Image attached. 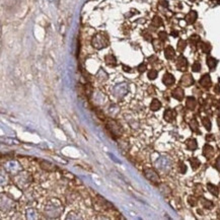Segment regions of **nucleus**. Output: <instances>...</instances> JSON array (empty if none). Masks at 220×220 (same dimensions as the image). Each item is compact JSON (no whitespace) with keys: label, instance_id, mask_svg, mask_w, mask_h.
Wrapping results in <instances>:
<instances>
[{"label":"nucleus","instance_id":"f257e3e1","mask_svg":"<svg viewBox=\"0 0 220 220\" xmlns=\"http://www.w3.org/2000/svg\"><path fill=\"white\" fill-rule=\"evenodd\" d=\"M91 45H92L93 48H95L97 50H100V49L106 48L109 45L108 37L102 33L97 34V35L92 38V40H91Z\"/></svg>","mask_w":220,"mask_h":220},{"label":"nucleus","instance_id":"f03ea898","mask_svg":"<svg viewBox=\"0 0 220 220\" xmlns=\"http://www.w3.org/2000/svg\"><path fill=\"white\" fill-rule=\"evenodd\" d=\"M114 95L119 99H122L123 97H125L126 93L128 92V86L126 83H121V84H118L114 87Z\"/></svg>","mask_w":220,"mask_h":220},{"label":"nucleus","instance_id":"7ed1b4c3","mask_svg":"<svg viewBox=\"0 0 220 220\" xmlns=\"http://www.w3.org/2000/svg\"><path fill=\"white\" fill-rule=\"evenodd\" d=\"M106 128L110 130L111 133L115 134V135H120L122 132L121 127L114 120H108V122H106Z\"/></svg>","mask_w":220,"mask_h":220},{"label":"nucleus","instance_id":"20e7f679","mask_svg":"<svg viewBox=\"0 0 220 220\" xmlns=\"http://www.w3.org/2000/svg\"><path fill=\"white\" fill-rule=\"evenodd\" d=\"M144 174L146 177V179H148L149 181H153V183H157L159 181V177L156 172L151 168H146L144 170Z\"/></svg>","mask_w":220,"mask_h":220},{"label":"nucleus","instance_id":"39448f33","mask_svg":"<svg viewBox=\"0 0 220 220\" xmlns=\"http://www.w3.org/2000/svg\"><path fill=\"white\" fill-rule=\"evenodd\" d=\"M177 68L181 71H184L188 68V61L184 56H180L177 61Z\"/></svg>","mask_w":220,"mask_h":220},{"label":"nucleus","instance_id":"423d86ee","mask_svg":"<svg viewBox=\"0 0 220 220\" xmlns=\"http://www.w3.org/2000/svg\"><path fill=\"white\" fill-rule=\"evenodd\" d=\"M200 84H201V86H203L204 88H209V87L211 86V84H212L210 75L205 74L204 76H202V78L200 79Z\"/></svg>","mask_w":220,"mask_h":220},{"label":"nucleus","instance_id":"0eeeda50","mask_svg":"<svg viewBox=\"0 0 220 220\" xmlns=\"http://www.w3.org/2000/svg\"><path fill=\"white\" fill-rule=\"evenodd\" d=\"M177 116V113L176 111L174 110H170V109H168V110H166L165 112H164V120L166 122H172L174 120V118H176Z\"/></svg>","mask_w":220,"mask_h":220},{"label":"nucleus","instance_id":"6e6552de","mask_svg":"<svg viewBox=\"0 0 220 220\" xmlns=\"http://www.w3.org/2000/svg\"><path fill=\"white\" fill-rule=\"evenodd\" d=\"M181 83L184 86H190V85H192L194 83L193 76H192L191 74H186V75H184L183 77H181Z\"/></svg>","mask_w":220,"mask_h":220},{"label":"nucleus","instance_id":"1a4fd4ad","mask_svg":"<svg viewBox=\"0 0 220 220\" xmlns=\"http://www.w3.org/2000/svg\"><path fill=\"white\" fill-rule=\"evenodd\" d=\"M174 81H176V79H174V75L170 74V73H165V74H164V76H163V78H162V82H163L166 86L172 85L174 83Z\"/></svg>","mask_w":220,"mask_h":220},{"label":"nucleus","instance_id":"9d476101","mask_svg":"<svg viewBox=\"0 0 220 220\" xmlns=\"http://www.w3.org/2000/svg\"><path fill=\"white\" fill-rule=\"evenodd\" d=\"M214 154V149H213L212 146H210L209 144H206L204 146V149H203V155L207 158H210V157L213 156Z\"/></svg>","mask_w":220,"mask_h":220},{"label":"nucleus","instance_id":"9b49d317","mask_svg":"<svg viewBox=\"0 0 220 220\" xmlns=\"http://www.w3.org/2000/svg\"><path fill=\"white\" fill-rule=\"evenodd\" d=\"M172 97L178 100H181L184 99V97H185V92H184V90L181 87H178V88H176L172 91Z\"/></svg>","mask_w":220,"mask_h":220},{"label":"nucleus","instance_id":"f8f14e48","mask_svg":"<svg viewBox=\"0 0 220 220\" xmlns=\"http://www.w3.org/2000/svg\"><path fill=\"white\" fill-rule=\"evenodd\" d=\"M197 16H198L197 12L194 11V10H192V11H190L189 13L187 14V16H186V20H187L188 23L191 25V23L195 22L196 20H197Z\"/></svg>","mask_w":220,"mask_h":220},{"label":"nucleus","instance_id":"ddd939ff","mask_svg":"<svg viewBox=\"0 0 220 220\" xmlns=\"http://www.w3.org/2000/svg\"><path fill=\"white\" fill-rule=\"evenodd\" d=\"M164 55H165L166 59L170 60V59H174V55H176V52H174V48H172V46H168V47H166L165 50H164Z\"/></svg>","mask_w":220,"mask_h":220},{"label":"nucleus","instance_id":"4468645a","mask_svg":"<svg viewBox=\"0 0 220 220\" xmlns=\"http://www.w3.org/2000/svg\"><path fill=\"white\" fill-rule=\"evenodd\" d=\"M41 167H42L43 170H47V172H53V170H55L54 165H53L52 163H50V162L45 161V160L41 161Z\"/></svg>","mask_w":220,"mask_h":220},{"label":"nucleus","instance_id":"2eb2a0df","mask_svg":"<svg viewBox=\"0 0 220 220\" xmlns=\"http://www.w3.org/2000/svg\"><path fill=\"white\" fill-rule=\"evenodd\" d=\"M196 104H197V102H196V99H194V97H189L187 99V102H186V106H187L188 109H190V110H194L196 106Z\"/></svg>","mask_w":220,"mask_h":220},{"label":"nucleus","instance_id":"dca6fc26","mask_svg":"<svg viewBox=\"0 0 220 220\" xmlns=\"http://www.w3.org/2000/svg\"><path fill=\"white\" fill-rule=\"evenodd\" d=\"M104 60H106V63L110 66H113V67H114V66L117 65V60L113 55H106Z\"/></svg>","mask_w":220,"mask_h":220},{"label":"nucleus","instance_id":"f3484780","mask_svg":"<svg viewBox=\"0 0 220 220\" xmlns=\"http://www.w3.org/2000/svg\"><path fill=\"white\" fill-rule=\"evenodd\" d=\"M197 141L196 139H189L187 141V148L189 149V150H195L196 148H197Z\"/></svg>","mask_w":220,"mask_h":220},{"label":"nucleus","instance_id":"a211bd4d","mask_svg":"<svg viewBox=\"0 0 220 220\" xmlns=\"http://www.w3.org/2000/svg\"><path fill=\"white\" fill-rule=\"evenodd\" d=\"M207 65H208V67L210 68L211 70H213L217 65V60L213 58V57H208V58H207Z\"/></svg>","mask_w":220,"mask_h":220},{"label":"nucleus","instance_id":"6ab92c4d","mask_svg":"<svg viewBox=\"0 0 220 220\" xmlns=\"http://www.w3.org/2000/svg\"><path fill=\"white\" fill-rule=\"evenodd\" d=\"M160 106H161V104H160V102L158 99H153L152 102H151L150 104V109L152 111H158L160 109Z\"/></svg>","mask_w":220,"mask_h":220},{"label":"nucleus","instance_id":"aec40b11","mask_svg":"<svg viewBox=\"0 0 220 220\" xmlns=\"http://www.w3.org/2000/svg\"><path fill=\"white\" fill-rule=\"evenodd\" d=\"M207 188H208V190H209V192H210L211 194H213L214 196H217L218 195V188L216 187V186H214L213 184H208L207 185Z\"/></svg>","mask_w":220,"mask_h":220},{"label":"nucleus","instance_id":"412c9836","mask_svg":"<svg viewBox=\"0 0 220 220\" xmlns=\"http://www.w3.org/2000/svg\"><path fill=\"white\" fill-rule=\"evenodd\" d=\"M200 47L204 53H209L211 51V46H210V44H208V43H201Z\"/></svg>","mask_w":220,"mask_h":220},{"label":"nucleus","instance_id":"4be33fe9","mask_svg":"<svg viewBox=\"0 0 220 220\" xmlns=\"http://www.w3.org/2000/svg\"><path fill=\"white\" fill-rule=\"evenodd\" d=\"M190 162H191L192 164V167H193V170H197L198 167L200 166V160L198 158H196V157H194V158H192L190 160Z\"/></svg>","mask_w":220,"mask_h":220},{"label":"nucleus","instance_id":"5701e85b","mask_svg":"<svg viewBox=\"0 0 220 220\" xmlns=\"http://www.w3.org/2000/svg\"><path fill=\"white\" fill-rule=\"evenodd\" d=\"M201 203H202L203 207H205L206 209H212L213 203L211 202V201H208L206 199H202V200H201Z\"/></svg>","mask_w":220,"mask_h":220},{"label":"nucleus","instance_id":"b1692460","mask_svg":"<svg viewBox=\"0 0 220 220\" xmlns=\"http://www.w3.org/2000/svg\"><path fill=\"white\" fill-rule=\"evenodd\" d=\"M186 46H187V43H186V41L180 40V42L178 43V50L180 51V52H183V51L186 49Z\"/></svg>","mask_w":220,"mask_h":220},{"label":"nucleus","instance_id":"393cba45","mask_svg":"<svg viewBox=\"0 0 220 220\" xmlns=\"http://www.w3.org/2000/svg\"><path fill=\"white\" fill-rule=\"evenodd\" d=\"M152 25H154V27H158L160 25H162V20L160 18H158V16H155L152 20Z\"/></svg>","mask_w":220,"mask_h":220},{"label":"nucleus","instance_id":"a878e982","mask_svg":"<svg viewBox=\"0 0 220 220\" xmlns=\"http://www.w3.org/2000/svg\"><path fill=\"white\" fill-rule=\"evenodd\" d=\"M202 123H203V125L205 126V128H206L208 131H209V130H211V122L208 118H203Z\"/></svg>","mask_w":220,"mask_h":220},{"label":"nucleus","instance_id":"bb28decb","mask_svg":"<svg viewBox=\"0 0 220 220\" xmlns=\"http://www.w3.org/2000/svg\"><path fill=\"white\" fill-rule=\"evenodd\" d=\"M191 129L193 130V131L197 132V133H200L199 129H198V123H197V121H196L195 119H193V120L191 121Z\"/></svg>","mask_w":220,"mask_h":220},{"label":"nucleus","instance_id":"cd10ccee","mask_svg":"<svg viewBox=\"0 0 220 220\" xmlns=\"http://www.w3.org/2000/svg\"><path fill=\"white\" fill-rule=\"evenodd\" d=\"M156 77H157V71H156V70H154V69H151L150 71L148 72V78L150 80H153V79H155Z\"/></svg>","mask_w":220,"mask_h":220},{"label":"nucleus","instance_id":"c85d7f7f","mask_svg":"<svg viewBox=\"0 0 220 220\" xmlns=\"http://www.w3.org/2000/svg\"><path fill=\"white\" fill-rule=\"evenodd\" d=\"M190 42H191V44L196 45L197 43L200 42V37H199V36H197V35L192 36V37L190 38Z\"/></svg>","mask_w":220,"mask_h":220},{"label":"nucleus","instance_id":"c756f323","mask_svg":"<svg viewBox=\"0 0 220 220\" xmlns=\"http://www.w3.org/2000/svg\"><path fill=\"white\" fill-rule=\"evenodd\" d=\"M153 47H154V50L155 51H160V49H161L162 47V43L159 42V41H153Z\"/></svg>","mask_w":220,"mask_h":220},{"label":"nucleus","instance_id":"7c9ffc66","mask_svg":"<svg viewBox=\"0 0 220 220\" xmlns=\"http://www.w3.org/2000/svg\"><path fill=\"white\" fill-rule=\"evenodd\" d=\"M192 70H193L194 72H199L201 70V64L199 62H195V63L193 64V66H192Z\"/></svg>","mask_w":220,"mask_h":220},{"label":"nucleus","instance_id":"2f4dec72","mask_svg":"<svg viewBox=\"0 0 220 220\" xmlns=\"http://www.w3.org/2000/svg\"><path fill=\"white\" fill-rule=\"evenodd\" d=\"M188 201H189V204L191 205V206H195V205L197 204V201H196V199L194 197H191V196L189 197Z\"/></svg>","mask_w":220,"mask_h":220},{"label":"nucleus","instance_id":"473e14b6","mask_svg":"<svg viewBox=\"0 0 220 220\" xmlns=\"http://www.w3.org/2000/svg\"><path fill=\"white\" fill-rule=\"evenodd\" d=\"M158 37L161 41H165L166 38H167V35H166V33H164V32H160L158 34Z\"/></svg>","mask_w":220,"mask_h":220},{"label":"nucleus","instance_id":"72a5a7b5","mask_svg":"<svg viewBox=\"0 0 220 220\" xmlns=\"http://www.w3.org/2000/svg\"><path fill=\"white\" fill-rule=\"evenodd\" d=\"M137 69H138V71H139L140 73H142V72H144L145 70H146V65H145V64H143V63L140 64V65L138 66Z\"/></svg>","mask_w":220,"mask_h":220},{"label":"nucleus","instance_id":"f704fd0d","mask_svg":"<svg viewBox=\"0 0 220 220\" xmlns=\"http://www.w3.org/2000/svg\"><path fill=\"white\" fill-rule=\"evenodd\" d=\"M180 167H181V174H184V172H187V167H186V165L184 163H181Z\"/></svg>","mask_w":220,"mask_h":220},{"label":"nucleus","instance_id":"c9c22d12","mask_svg":"<svg viewBox=\"0 0 220 220\" xmlns=\"http://www.w3.org/2000/svg\"><path fill=\"white\" fill-rule=\"evenodd\" d=\"M143 36H144V38L147 41H151V35H149V34H147V33H144L143 34Z\"/></svg>","mask_w":220,"mask_h":220},{"label":"nucleus","instance_id":"e433bc0d","mask_svg":"<svg viewBox=\"0 0 220 220\" xmlns=\"http://www.w3.org/2000/svg\"><path fill=\"white\" fill-rule=\"evenodd\" d=\"M215 166L218 170H220V158H218L216 160V163H215Z\"/></svg>","mask_w":220,"mask_h":220},{"label":"nucleus","instance_id":"4c0bfd02","mask_svg":"<svg viewBox=\"0 0 220 220\" xmlns=\"http://www.w3.org/2000/svg\"><path fill=\"white\" fill-rule=\"evenodd\" d=\"M160 3H161V5H163L164 7H167V6H168V3H167V1H165V0H162V1L160 2Z\"/></svg>","mask_w":220,"mask_h":220},{"label":"nucleus","instance_id":"58836bf2","mask_svg":"<svg viewBox=\"0 0 220 220\" xmlns=\"http://www.w3.org/2000/svg\"><path fill=\"white\" fill-rule=\"evenodd\" d=\"M214 91H215V92H220V86H219V85H216V86H215Z\"/></svg>","mask_w":220,"mask_h":220},{"label":"nucleus","instance_id":"ea45409f","mask_svg":"<svg viewBox=\"0 0 220 220\" xmlns=\"http://www.w3.org/2000/svg\"><path fill=\"white\" fill-rule=\"evenodd\" d=\"M123 68H124V70H125V71H130V68H129V67H126V66H123Z\"/></svg>","mask_w":220,"mask_h":220},{"label":"nucleus","instance_id":"a19ab883","mask_svg":"<svg viewBox=\"0 0 220 220\" xmlns=\"http://www.w3.org/2000/svg\"><path fill=\"white\" fill-rule=\"evenodd\" d=\"M217 1H218V3L220 4V0H217Z\"/></svg>","mask_w":220,"mask_h":220},{"label":"nucleus","instance_id":"79ce46f5","mask_svg":"<svg viewBox=\"0 0 220 220\" xmlns=\"http://www.w3.org/2000/svg\"><path fill=\"white\" fill-rule=\"evenodd\" d=\"M191 1H196V0H191Z\"/></svg>","mask_w":220,"mask_h":220},{"label":"nucleus","instance_id":"37998d69","mask_svg":"<svg viewBox=\"0 0 220 220\" xmlns=\"http://www.w3.org/2000/svg\"><path fill=\"white\" fill-rule=\"evenodd\" d=\"M211 1H213V0H211Z\"/></svg>","mask_w":220,"mask_h":220},{"label":"nucleus","instance_id":"c03bdc74","mask_svg":"<svg viewBox=\"0 0 220 220\" xmlns=\"http://www.w3.org/2000/svg\"><path fill=\"white\" fill-rule=\"evenodd\" d=\"M50 1H52V0H50Z\"/></svg>","mask_w":220,"mask_h":220}]
</instances>
